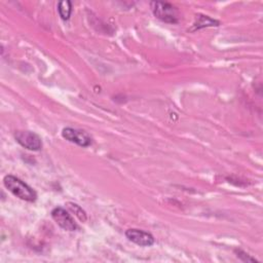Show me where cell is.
<instances>
[{
	"instance_id": "cell-1",
	"label": "cell",
	"mask_w": 263,
	"mask_h": 263,
	"mask_svg": "<svg viewBox=\"0 0 263 263\" xmlns=\"http://www.w3.org/2000/svg\"><path fill=\"white\" fill-rule=\"evenodd\" d=\"M3 183L7 190H9L13 195L23 200L33 202L37 198V193L32 187H30L24 181L12 175L5 176L3 179Z\"/></svg>"
},
{
	"instance_id": "cell-2",
	"label": "cell",
	"mask_w": 263,
	"mask_h": 263,
	"mask_svg": "<svg viewBox=\"0 0 263 263\" xmlns=\"http://www.w3.org/2000/svg\"><path fill=\"white\" fill-rule=\"evenodd\" d=\"M150 6L154 15L160 21L168 24L178 23V10L173 4L168 2L151 1Z\"/></svg>"
},
{
	"instance_id": "cell-3",
	"label": "cell",
	"mask_w": 263,
	"mask_h": 263,
	"mask_svg": "<svg viewBox=\"0 0 263 263\" xmlns=\"http://www.w3.org/2000/svg\"><path fill=\"white\" fill-rule=\"evenodd\" d=\"M14 139L21 146L31 151H38L42 147L40 137L30 130H17L14 134Z\"/></svg>"
},
{
	"instance_id": "cell-4",
	"label": "cell",
	"mask_w": 263,
	"mask_h": 263,
	"mask_svg": "<svg viewBox=\"0 0 263 263\" xmlns=\"http://www.w3.org/2000/svg\"><path fill=\"white\" fill-rule=\"evenodd\" d=\"M62 136L69 142L75 143L81 147H87L91 144V137L86 132L81 129L73 127H64L62 130Z\"/></svg>"
},
{
	"instance_id": "cell-5",
	"label": "cell",
	"mask_w": 263,
	"mask_h": 263,
	"mask_svg": "<svg viewBox=\"0 0 263 263\" xmlns=\"http://www.w3.org/2000/svg\"><path fill=\"white\" fill-rule=\"evenodd\" d=\"M51 217L55 221V223L64 230L74 231L77 229V224L75 223L74 219L64 208H54L51 211Z\"/></svg>"
},
{
	"instance_id": "cell-6",
	"label": "cell",
	"mask_w": 263,
	"mask_h": 263,
	"mask_svg": "<svg viewBox=\"0 0 263 263\" xmlns=\"http://www.w3.org/2000/svg\"><path fill=\"white\" fill-rule=\"evenodd\" d=\"M125 236L128 240L140 247H150L155 241L154 236L151 233L137 228L127 229L125 231Z\"/></svg>"
},
{
	"instance_id": "cell-7",
	"label": "cell",
	"mask_w": 263,
	"mask_h": 263,
	"mask_svg": "<svg viewBox=\"0 0 263 263\" xmlns=\"http://www.w3.org/2000/svg\"><path fill=\"white\" fill-rule=\"evenodd\" d=\"M219 22L214 20V18H211L210 16L208 15H203V14H198L197 15V18H196V22L194 23L193 25V30H199L201 28H204V27H213V26H219Z\"/></svg>"
},
{
	"instance_id": "cell-8",
	"label": "cell",
	"mask_w": 263,
	"mask_h": 263,
	"mask_svg": "<svg viewBox=\"0 0 263 263\" xmlns=\"http://www.w3.org/2000/svg\"><path fill=\"white\" fill-rule=\"evenodd\" d=\"M58 10H59L60 16L64 21H67V20H69L71 12H72V3L68 0L60 1L59 5H58Z\"/></svg>"
},
{
	"instance_id": "cell-9",
	"label": "cell",
	"mask_w": 263,
	"mask_h": 263,
	"mask_svg": "<svg viewBox=\"0 0 263 263\" xmlns=\"http://www.w3.org/2000/svg\"><path fill=\"white\" fill-rule=\"evenodd\" d=\"M68 205H69V209L78 217V219H79L80 221H82V222H85V221H86V219H87L86 214H85V212H84L78 204L73 203V202H69Z\"/></svg>"
},
{
	"instance_id": "cell-10",
	"label": "cell",
	"mask_w": 263,
	"mask_h": 263,
	"mask_svg": "<svg viewBox=\"0 0 263 263\" xmlns=\"http://www.w3.org/2000/svg\"><path fill=\"white\" fill-rule=\"evenodd\" d=\"M235 254L243 262H257V260L255 258L251 257L249 254H247L246 252H243L241 250H235Z\"/></svg>"
}]
</instances>
